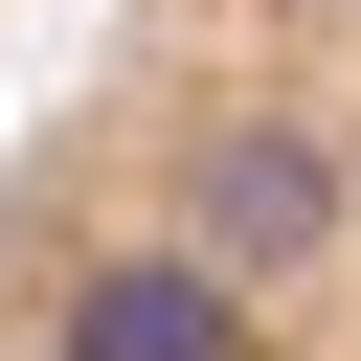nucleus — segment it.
I'll return each instance as SVG.
<instances>
[{"instance_id": "nucleus-1", "label": "nucleus", "mask_w": 361, "mask_h": 361, "mask_svg": "<svg viewBox=\"0 0 361 361\" xmlns=\"http://www.w3.org/2000/svg\"><path fill=\"white\" fill-rule=\"evenodd\" d=\"M0 361H361V0H68L0 90Z\"/></svg>"}, {"instance_id": "nucleus-2", "label": "nucleus", "mask_w": 361, "mask_h": 361, "mask_svg": "<svg viewBox=\"0 0 361 361\" xmlns=\"http://www.w3.org/2000/svg\"><path fill=\"white\" fill-rule=\"evenodd\" d=\"M45 23H68V0H0V90H23V45H45Z\"/></svg>"}]
</instances>
